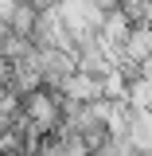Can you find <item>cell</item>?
I'll use <instances>...</instances> for the list:
<instances>
[{"label":"cell","mask_w":152,"mask_h":156,"mask_svg":"<svg viewBox=\"0 0 152 156\" xmlns=\"http://www.w3.org/2000/svg\"><path fill=\"white\" fill-rule=\"evenodd\" d=\"M125 140L133 144L136 152H144V148H152V109H133V117H129V133H125Z\"/></svg>","instance_id":"obj_1"},{"label":"cell","mask_w":152,"mask_h":156,"mask_svg":"<svg viewBox=\"0 0 152 156\" xmlns=\"http://www.w3.org/2000/svg\"><path fill=\"white\" fill-rule=\"evenodd\" d=\"M27 4H31V8H35V12H43V8H55L58 0H27Z\"/></svg>","instance_id":"obj_2"}]
</instances>
